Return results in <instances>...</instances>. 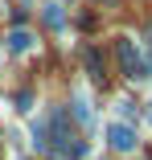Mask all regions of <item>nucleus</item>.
<instances>
[{
  "instance_id": "nucleus-1",
  "label": "nucleus",
  "mask_w": 152,
  "mask_h": 160,
  "mask_svg": "<svg viewBox=\"0 0 152 160\" xmlns=\"http://www.w3.org/2000/svg\"><path fill=\"white\" fill-rule=\"evenodd\" d=\"M115 53H119V66H124L128 78H148V74H152V58L144 62L132 37H119V41H115Z\"/></svg>"
},
{
  "instance_id": "nucleus-2",
  "label": "nucleus",
  "mask_w": 152,
  "mask_h": 160,
  "mask_svg": "<svg viewBox=\"0 0 152 160\" xmlns=\"http://www.w3.org/2000/svg\"><path fill=\"white\" fill-rule=\"evenodd\" d=\"M107 144H111L115 152H136L140 140H136V132H132L128 123H111V127H107Z\"/></svg>"
},
{
  "instance_id": "nucleus-3",
  "label": "nucleus",
  "mask_w": 152,
  "mask_h": 160,
  "mask_svg": "<svg viewBox=\"0 0 152 160\" xmlns=\"http://www.w3.org/2000/svg\"><path fill=\"white\" fill-rule=\"evenodd\" d=\"M49 132H53V144L58 148H66L70 144V115L66 111H53L49 115Z\"/></svg>"
},
{
  "instance_id": "nucleus-4",
  "label": "nucleus",
  "mask_w": 152,
  "mask_h": 160,
  "mask_svg": "<svg viewBox=\"0 0 152 160\" xmlns=\"http://www.w3.org/2000/svg\"><path fill=\"white\" fill-rule=\"evenodd\" d=\"M82 62H86V70H90V78H95V82H107V70H103V53H99L95 45H86V49H82Z\"/></svg>"
},
{
  "instance_id": "nucleus-5",
  "label": "nucleus",
  "mask_w": 152,
  "mask_h": 160,
  "mask_svg": "<svg viewBox=\"0 0 152 160\" xmlns=\"http://www.w3.org/2000/svg\"><path fill=\"white\" fill-rule=\"evenodd\" d=\"M8 49H13V53L33 49V33H25V29H13V33H8Z\"/></svg>"
},
{
  "instance_id": "nucleus-6",
  "label": "nucleus",
  "mask_w": 152,
  "mask_h": 160,
  "mask_svg": "<svg viewBox=\"0 0 152 160\" xmlns=\"http://www.w3.org/2000/svg\"><path fill=\"white\" fill-rule=\"evenodd\" d=\"M62 21H66V17H62V4H45V25H49V29H58Z\"/></svg>"
},
{
  "instance_id": "nucleus-7",
  "label": "nucleus",
  "mask_w": 152,
  "mask_h": 160,
  "mask_svg": "<svg viewBox=\"0 0 152 160\" xmlns=\"http://www.w3.org/2000/svg\"><path fill=\"white\" fill-rule=\"evenodd\" d=\"M74 119H78V123H90V103L82 99V94L74 99Z\"/></svg>"
},
{
  "instance_id": "nucleus-8",
  "label": "nucleus",
  "mask_w": 152,
  "mask_h": 160,
  "mask_svg": "<svg viewBox=\"0 0 152 160\" xmlns=\"http://www.w3.org/2000/svg\"><path fill=\"white\" fill-rule=\"evenodd\" d=\"M148 41H152V25H148Z\"/></svg>"
},
{
  "instance_id": "nucleus-9",
  "label": "nucleus",
  "mask_w": 152,
  "mask_h": 160,
  "mask_svg": "<svg viewBox=\"0 0 152 160\" xmlns=\"http://www.w3.org/2000/svg\"><path fill=\"white\" fill-rule=\"evenodd\" d=\"M148 119H152V103H148Z\"/></svg>"
}]
</instances>
